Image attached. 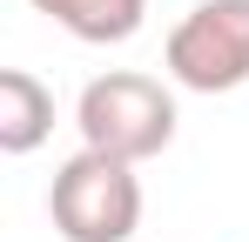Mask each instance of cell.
Returning a JSON list of instances; mask_svg holds the SVG:
<instances>
[{
  "mask_svg": "<svg viewBox=\"0 0 249 242\" xmlns=\"http://www.w3.org/2000/svg\"><path fill=\"white\" fill-rule=\"evenodd\" d=\"M175 94L142 68H108L81 87L74 101V128H81V148H101L115 161H155L175 141Z\"/></svg>",
  "mask_w": 249,
  "mask_h": 242,
  "instance_id": "1",
  "label": "cell"
},
{
  "mask_svg": "<svg viewBox=\"0 0 249 242\" xmlns=\"http://www.w3.org/2000/svg\"><path fill=\"white\" fill-rule=\"evenodd\" d=\"M47 215L61 242H128L142 229V175L135 161L74 148L47 182Z\"/></svg>",
  "mask_w": 249,
  "mask_h": 242,
  "instance_id": "2",
  "label": "cell"
},
{
  "mask_svg": "<svg viewBox=\"0 0 249 242\" xmlns=\"http://www.w3.org/2000/svg\"><path fill=\"white\" fill-rule=\"evenodd\" d=\"M162 68L189 94H236L249 81V0H196L168 27Z\"/></svg>",
  "mask_w": 249,
  "mask_h": 242,
  "instance_id": "3",
  "label": "cell"
},
{
  "mask_svg": "<svg viewBox=\"0 0 249 242\" xmlns=\"http://www.w3.org/2000/svg\"><path fill=\"white\" fill-rule=\"evenodd\" d=\"M54 135V87L27 68L0 74V155H34Z\"/></svg>",
  "mask_w": 249,
  "mask_h": 242,
  "instance_id": "4",
  "label": "cell"
},
{
  "mask_svg": "<svg viewBox=\"0 0 249 242\" xmlns=\"http://www.w3.org/2000/svg\"><path fill=\"white\" fill-rule=\"evenodd\" d=\"M27 7L47 14L54 27H68L74 40H88V47H122L148 20V0H27Z\"/></svg>",
  "mask_w": 249,
  "mask_h": 242,
  "instance_id": "5",
  "label": "cell"
}]
</instances>
